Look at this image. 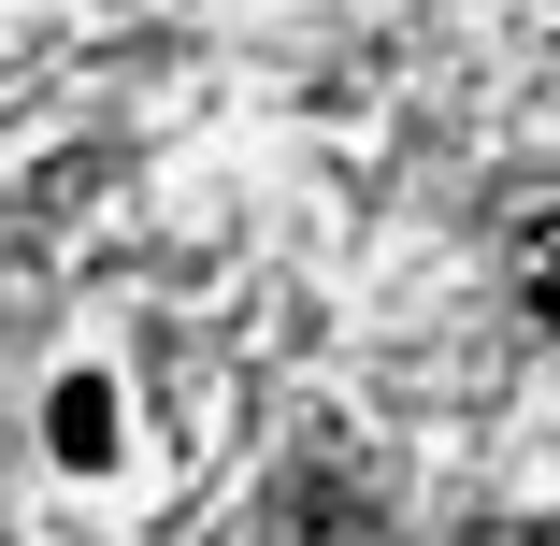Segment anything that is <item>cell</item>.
<instances>
[{
	"mask_svg": "<svg viewBox=\"0 0 560 546\" xmlns=\"http://www.w3.org/2000/svg\"><path fill=\"white\" fill-rule=\"evenodd\" d=\"M44 431H58V461H72V475H101V461H116V388L72 374V388L44 403Z\"/></svg>",
	"mask_w": 560,
	"mask_h": 546,
	"instance_id": "1",
	"label": "cell"
},
{
	"mask_svg": "<svg viewBox=\"0 0 560 546\" xmlns=\"http://www.w3.org/2000/svg\"><path fill=\"white\" fill-rule=\"evenodd\" d=\"M517 546H560V532H517Z\"/></svg>",
	"mask_w": 560,
	"mask_h": 546,
	"instance_id": "3",
	"label": "cell"
},
{
	"mask_svg": "<svg viewBox=\"0 0 560 546\" xmlns=\"http://www.w3.org/2000/svg\"><path fill=\"white\" fill-rule=\"evenodd\" d=\"M517 302L560 332V201H546V216H517Z\"/></svg>",
	"mask_w": 560,
	"mask_h": 546,
	"instance_id": "2",
	"label": "cell"
}]
</instances>
